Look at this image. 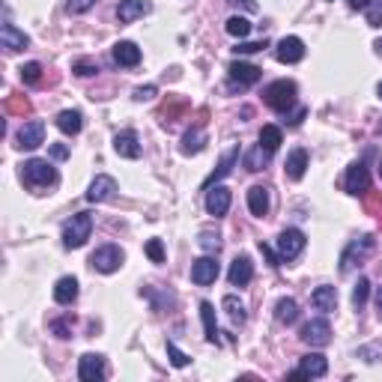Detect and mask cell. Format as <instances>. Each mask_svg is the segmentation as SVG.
I'll use <instances>...</instances> for the list:
<instances>
[{
  "label": "cell",
  "mask_w": 382,
  "mask_h": 382,
  "mask_svg": "<svg viewBox=\"0 0 382 382\" xmlns=\"http://www.w3.org/2000/svg\"><path fill=\"white\" fill-rule=\"evenodd\" d=\"M370 251H374V236L353 239V242H349V245H346V251L341 254V272H344V275H349V272H353V269L358 266V263H362V260L367 257Z\"/></svg>",
  "instance_id": "cell-4"
},
{
  "label": "cell",
  "mask_w": 382,
  "mask_h": 382,
  "mask_svg": "<svg viewBox=\"0 0 382 382\" xmlns=\"http://www.w3.org/2000/svg\"><path fill=\"white\" fill-rule=\"evenodd\" d=\"M78 376H81V382H102L105 376H108V370H105V358L96 356V353L81 356V362H78Z\"/></svg>",
  "instance_id": "cell-10"
},
{
  "label": "cell",
  "mask_w": 382,
  "mask_h": 382,
  "mask_svg": "<svg viewBox=\"0 0 382 382\" xmlns=\"http://www.w3.org/2000/svg\"><path fill=\"white\" fill-rule=\"evenodd\" d=\"M260 254L266 257V263H269L272 269H278V266H281V254H275V251L266 245V242H260Z\"/></svg>",
  "instance_id": "cell-44"
},
{
  "label": "cell",
  "mask_w": 382,
  "mask_h": 382,
  "mask_svg": "<svg viewBox=\"0 0 382 382\" xmlns=\"http://www.w3.org/2000/svg\"><path fill=\"white\" fill-rule=\"evenodd\" d=\"M326 370H328V362H326V356L320 353H311V356H305L302 362H299V370H296V379L305 376V379H320L326 376Z\"/></svg>",
  "instance_id": "cell-14"
},
{
  "label": "cell",
  "mask_w": 382,
  "mask_h": 382,
  "mask_svg": "<svg viewBox=\"0 0 382 382\" xmlns=\"http://www.w3.org/2000/svg\"><path fill=\"white\" fill-rule=\"evenodd\" d=\"M275 57L281 63H299L305 57V42L299 36H284L278 42V48H275Z\"/></svg>",
  "instance_id": "cell-15"
},
{
  "label": "cell",
  "mask_w": 382,
  "mask_h": 382,
  "mask_svg": "<svg viewBox=\"0 0 382 382\" xmlns=\"http://www.w3.org/2000/svg\"><path fill=\"white\" fill-rule=\"evenodd\" d=\"M93 6H96V0H66V9L72 15H84V13H90Z\"/></svg>",
  "instance_id": "cell-42"
},
{
  "label": "cell",
  "mask_w": 382,
  "mask_h": 382,
  "mask_svg": "<svg viewBox=\"0 0 382 382\" xmlns=\"http://www.w3.org/2000/svg\"><path fill=\"white\" fill-rule=\"evenodd\" d=\"M374 48H376V54L382 57V39H376V45H374Z\"/></svg>",
  "instance_id": "cell-52"
},
{
  "label": "cell",
  "mask_w": 382,
  "mask_h": 382,
  "mask_svg": "<svg viewBox=\"0 0 382 382\" xmlns=\"http://www.w3.org/2000/svg\"><path fill=\"white\" fill-rule=\"evenodd\" d=\"M18 72H21V81H24V84H36L42 78V66H39V63H27V66H21Z\"/></svg>",
  "instance_id": "cell-38"
},
{
  "label": "cell",
  "mask_w": 382,
  "mask_h": 382,
  "mask_svg": "<svg viewBox=\"0 0 382 382\" xmlns=\"http://www.w3.org/2000/svg\"><path fill=\"white\" fill-rule=\"evenodd\" d=\"M90 266L96 272H102V275H111L123 266V251L116 248V245H102L99 251H93V257H90Z\"/></svg>",
  "instance_id": "cell-7"
},
{
  "label": "cell",
  "mask_w": 382,
  "mask_h": 382,
  "mask_svg": "<svg viewBox=\"0 0 382 382\" xmlns=\"http://www.w3.org/2000/svg\"><path fill=\"white\" fill-rule=\"evenodd\" d=\"M248 209H251L254 218L269 215V191L263 185H251L248 188Z\"/></svg>",
  "instance_id": "cell-23"
},
{
  "label": "cell",
  "mask_w": 382,
  "mask_h": 382,
  "mask_svg": "<svg viewBox=\"0 0 382 382\" xmlns=\"http://www.w3.org/2000/svg\"><path fill=\"white\" fill-rule=\"evenodd\" d=\"M349 9H367L370 6V0H346Z\"/></svg>",
  "instance_id": "cell-50"
},
{
  "label": "cell",
  "mask_w": 382,
  "mask_h": 382,
  "mask_svg": "<svg viewBox=\"0 0 382 382\" xmlns=\"http://www.w3.org/2000/svg\"><path fill=\"white\" fill-rule=\"evenodd\" d=\"M266 48V42H239L236 48H233V54H257V51H263Z\"/></svg>",
  "instance_id": "cell-43"
},
{
  "label": "cell",
  "mask_w": 382,
  "mask_h": 382,
  "mask_svg": "<svg viewBox=\"0 0 382 382\" xmlns=\"http://www.w3.org/2000/svg\"><path fill=\"white\" fill-rule=\"evenodd\" d=\"M227 3H236L242 9H248V13H257V3H254V0H227Z\"/></svg>",
  "instance_id": "cell-48"
},
{
  "label": "cell",
  "mask_w": 382,
  "mask_h": 382,
  "mask_svg": "<svg viewBox=\"0 0 382 382\" xmlns=\"http://www.w3.org/2000/svg\"><path fill=\"white\" fill-rule=\"evenodd\" d=\"M150 9H153L150 0H120V6H116V18H120V24H132L135 18H144Z\"/></svg>",
  "instance_id": "cell-16"
},
{
  "label": "cell",
  "mask_w": 382,
  "mask_h": 382,
  "mask_svg": "<svg viewBox=\"0 0 382 382\" xmlns=\"http://www.w3.org/2000/svg\"><path fill=\"white\" fill-rule=\"evenodd\" d=\"M218 278V263L215 257H200L194 260V266H191V281H194L197 286H206Z\"/></svg>",
  "instance_id": "cell-17"
},
{
  "label": "cell",
  "mask_w": 382,
  "mask_h": 382,
  "mask_svg": "<svg viewBox=\"0 0 382 382\" xmlns=\"http://www.w3.org/2000/svg\"><path fill=\"white\" fill-rule=\"evenodd\" d=\"M204 144H206V135H204V129H188L185 135H183V150L185 155H197L200 150H204Z\"/></svg>",
  "instance_id": "cell-30"
},
{
  "label": "cell",
  "mask_w": 382,
  "mask_h": 382,
  "mask_svg": "<svg viewBox=\"0 0 382 382\" xmlns=\"http://www.w3.org/2000/svg\"><path fill=\"white\" fill-rule=\"evenodd\" d=\"M15 141H18V144H15L18 150H36V146L45 144V123H39V120L24 123V125L18 129Z\"/></svg>",
  "instance_id": "cell-8"
},
{
  "label": "cell",
  "mask_w": 382,
  "mask_h": 382,
  "mask_svg": "<svg viewBox=\"0 0 382 382\" xmlns=\"http://www.w3.org/2000/svg\"><path fill=\"white\" fill-rule=\"evenodd\" d=\"M269 150L263 144H257V146H251V150L245 153V171H251V174H260L263 167L269 165Z\"/></svg>",
  "instance_id": "cell-27"
},
{
  "label": "cell",
  "mask_w": 382,
  "mask_h": 382,
  "mask_svg": "<svg viewBox=\"0 0 382 382\" xmlns=\"http://www.w3.org/2000/svg\"><path fill=\"white\" fill-rule=\"evenodd\" d=\"M344 188L349 191V194H365V191H370V174H367V167L362 162H353L346 167Z\"/></svg>",
  "instance_id": "cell-9"
},
{
  "label": "cell",
  "mask_w": 382,
  "mask_h": 382,
  "mask_svg": "<svg viewBox=\"0 0 382 382\" xmlns=\"http://www.w3.org/2000/svg\"><path fill=\"white\" fill-rule=\"evenodd\" d=\"M236 158H239V150H230L224 158H221V165H218V171L215 174H212L209 179H206V183H204V188H212V185H218V179H224L227 174H230V167L233 165H236Z\"/></svg>",
  "instance_id": "cell-31"
},
{
  "label": "cell",
  "mask_w": 382,
  "mask_h": 382,
  "mask_svg": "<svg viewBox=\"0 0 382 382\" xmlns=\"http://www.w3.org/2000/svg\"><path fill=\"white\" fill-rule=\"evenodd\" d=\"M221 305H224V311H227V316L233 323H245V305H242L236 296H224V302Z\"/></svg>",
  "instance_id": "cell-33"
},
{
  "label": "cell",
  "mask_w": 382,
  "mask_h": 382,
  "mask_svg": "<svg viewBox=\"0 0 382 382\" xmlns=\"http://www.w3.org/2000/svg\"><path fill=\"white\" fill-rule=\"evenodd\" d=\"M200 248H204V251H209V254H218V248H221V236H218V233H212V230H204V233H200Z\"/></svg>",
  "instance_id": "cell-36"
},
{
  "label": "cell",
  "mask_w": 382,
  "mask_h": 382,
  "mask_svg": "<svg viewBox=\"0 0 382 382\" xmlns=\"http://www.w3.org/2000/svg\"><path fill=\"white\" fill-rule=\"evenodd\" d=\"M72 72H75V75H81V78H90V75H96V72H99V66H96V63H90V60H75V63H72Z\"/></svg>",
  "instance_id": "cell-41"
},
{
  "label": "cell",
  "mask_w": 382,
  "mask_h": 382,
  "mask_svg": "<svg viewBox=\"0 0 382 382\" xmlns=\"http://www.w3.org/2000/svg\"><path fill=\"white\" fill-rule=\"evenodd\" d=\"M81 125H84L81 111H60V114H57V129H60L63 135H78Z\"/></svg>",
  "instance_id": "cell-28"
},
{
  "label": "cell",
  "mask_w": 382,
  "mask_h": 382,
  "mask_svg": "<svg viewBox=\"0 0 382 382\" xmlns=\"http://www.w3.org/2000/svg\"><path fill=\"white\" fill-rule=\"evenodd\" d=\"M146 257H150L153 263H165V245H162V239H150V242H146Z\"/></svg>",
  "instance_id": "cell-39"
},
{
  "label": "cell",
  "mask_w": 382,
  "mask_h": 382,
  "mask_svg": "<svg viewBox=\"0 0 382 382\" xmlns=\"http://www.w3.org/2000/svg\"><path fill=\"white\" fill-rule=\"evenodd\" d=\"M153 96H155V87H153V84H146V87H137V90H135V99H137V102H150Z\"/></svg>",
  "instance_id": "cell-46"
},
{
  "label": "cell",
  "mask_w": 382,
  "mask_h": 382,
  "mask_svg": "<svg viewBox=\"0 0 382 382\" xmlns=\"http://www.w3.org/2000/svg\"><path fill=\"white\" fill-rule=\"evenodd\" d=\"M367 24L370 27H382V0H370V6H367Z\"/></svg>",
  "instance_id": "cell-40"
},
{
  "label": "cell",
  "mask_w": 382,
  "mask_h": 382,
  "mask_svg": "<svg viewBox=\"0 0 382 382\" xmlns=\"http://www.w3.org/2000/svg\"><path fill=\"white\" fill-rule=\"evenodd\" d=\"M379 176H382V158H379Z\"/></svg>",
  "instance_id": "cell-54"
},
{
  "label": "cell",
  "mask_w": 382,
  "mask_h": 382,
  "mask_svg": "<svg viewBox=\"0 0 382 382\" xmlns=\"http://www.w3.org/2000/svg\"><path fill=\"white\" fill-rule=\"evenodd\" d=\"M260 75H263V69H257V66H251V63H242V60H236V63H230L227 66V78H230V87L233 90H245V87H251V84H257L260 81Z\"/></svg>",
  "instance_id": "cell-6"
},
{
  "label": "cell",
  "mask_w": 382,
  "mask_h": 382,
  "mask_svg": "<svg viewBox=\"0 0 382 382\" xmlns=\"http://www.w3.org/2000/svg\"><path fill=\"white\" fill-rule=\"evenodd\" d=\"M0 45H3L6 51H24L30 45V36L24 33V30H18L15 24H6L0 27Z\"/></svg>",
  "instance_id": "cell-19"
},
{
  "label": "cell",
  "mask_w": 382,
  "mask_h": 382,
  "mask_svg": "<svg viewBox=\"0 0 382 382\" xmlns=\"http://www.w3.org/2000/svg\"><path fill=\"white\" fill-rule=\"evenodd\" d=\"M227 209H230V188H224V185L206 188V212L209 215L221 218V215H227Z\"/></svg>",
  "instance_id": "cell-13"
},
{
  "label": "cell",
  "mask_w": 382,
  "mask_h": 382,
  "mask_svg": "<svg viewBox=\"0 0 382 382\" xmlns=\"http://www.w3.org/2000/svg\"><path fill=\"white\" fill-rule=\"evenodd\" d=\"M90 233H93V215L90 212H78V215H72L66 224H63V245L69 251L81 248L84 242L90 239Z\"/></svg>",
  "instance_id": "cell-3"
},
{
  "label": "cell",
  "mask_w": 382,
  "mask_h": 382,
  "mask_svg": "<svg viewBox=\"0 0 382 382\" xmlns=\"http://www.w3.org/2000/svg\"><path fill=\"white\" fill-rule=\"evenodd\" d=\"M167 358H171L174 367H188V362H191V356H185L174 341H167Z\"/></svg>",
  "instance_id": "cell-37"
},
{
  "label": "cell",
  "mask_w": 382,
  "mask_h": 382,
  "mask_svg": "<svg viewBox=\"0 0 382 382\" xmlns=\"http://www.w3.org/2000/svg\"><path fill=\"white\" fill-rule=\"evenodd\" d=\"M305 171H307V153H305V150H293L290 155H286V165H284L286 179L299 183V179L305 176Z\"/></svg>",
  "instance_id": "cell-24"
},
{
  "label": "cell",
  "mask_w": 382,
  "mask_h": 382,
  "mask_svg": "<svg viewBox=\"0 0 382 382\" xmlns=\"http://www.w3.org/2000/svg\"><path fill=\"white\" fill-rule=\"evenodd\" d=\"M376 307H379V314H382V286L376 290Z\"/></svg>",
  "instance_id": "cell-51"
},
{
  "label": "cell",
  "mask_w": 382,
  "mask_h": 382,
  "mask_svg": "<svg viewBox=\"0 0 382 382\" xmlns=\"http://www.w3.org/2000/svg\"><path fill=\"white\" fill-rule=\"evenodd\" d=\"M200 320H204L206 341L218 346L221 337H218V323H215V307H212V302H200Z\"/></svg>",
  "instance_id": "cell-26"
},
{
  "label": "cell",
  "mask_w": 382,
  "mask_h": 382,
  "mask_svg": "<svg viewBox=\"0 0 382 382\" xmlns=\"http://www.w3.org/2000/svg\"><path fill=\"white\" fill-rule=\"evenodd\" d=\"M6 111L27 114V111H30V102H27V99H9V102H6Z\"/></svg>",
  "instance_id": "cell-45"
},
{
  "label": "cell",
  "mask_w": 382,
  "mask_h": 382,
  "mask_svg": "<svg viewBox=\"0 0 382 382\" xmlns=\"http://www.w3.org/2000/svg\"><path fill=\"white\" fill-rule=\"evenodd\" d=\"M21 179L33 194H45L51 185H57V171L45 158H30V162L21 165Z\"/></svg>",
  "instance_id": "cell-1"
},
{
  "label": "cell",
  "mask_w": 382,
  "mask_h": 382,
  "mask_svg": "<svg viewBox=\"0 0 382 382\" xmlns=\"http://www.w3.org/2000/svg\"><path fill=\"white\" fill-rule=\"evenodd\" d=\"M260 144L266 146L269 153H278V146H281V129H278V125H263V129H260Z\"/></svg>",
  "instance_id": "cell-32"
},
{
  "label": "cell",
  "mask_w": 382,
  "mask_h": 382,
  "mask_svg": "<svg viewBox=\"0 0 382 382\" xmlns=\"http://www.w3.org/2000/svg\"><path fill=\"white\" fill-rule=\"evenodd\" d=\"M275 320L284 323V326H290L299 320V305H296V299H278V305H275Z\"/></svg>",
  "instance_id": "cell-29"
},
{
  "label": "cell",
  "mask_w": 382,
  "mask_h": 382,
  "mask_svg": "<svg viewBox=\"0 0 382 382\" xmlns=\"http://www.w3.org/2000/svg\"><path fill=\"white\" fill-rule=\"evenodd\" d=\"M114 150H116V155H123V158H137V155H141V137H137L132 129L116 132Z\"/></svg>",
  "instance_id": "cell-18"
},
{
  "label": "cell",
  "mask_w": 382,
  "mask_h": 382,
  "mask_svg": "<svg viewBox=\"0 0 382 382\" xmlns=\"http://www.w3.org/2000/svg\"><path fill=\"white\" fill-rule=\"evenodd\" d=\"M78 299V281L72 278V275H66V278H60L54 284V302L57 305H72Z\"/></svg>",
  "instance_id": "cell-25"
},
{
  "label": "cell",
  "mask_w": 382,
  "mask_h": 382,
  "mask_svg": "<svg viewBox=\"0 0 382 382\" xmlns=\"http://www.w3.org/2000/svg\"><path fill=\"white\" fill-rule=\"evenodd\" d=\"M227 33L230 36H236V39H245L251 33V24H248V18H242V15H233L227 21Z\"/></svg>",
  "instance_id": "cell-34"
},
{
  "label": "cell",
  "mask_w": 382,
  "mask_h": 382,
  "mask_svg": "<svg viewBox=\"0 0 382 382\" xmlns=\"http://www.w3.org/2000/svg\"><path fill=\"white\" fill-rule=\"evenodd\" d=\"M227 278L233 286H245L251 278H254V266H251V260L242 254V257H236L230 263V272H227Z\"/></svg>",
  "instance_id": "cell-21"
},
{
  "label": "cell",
  "mask_w": 382,
  "mask_h": 382,
  "mask_svg": "<svg viewBox=\"0 0 382 382\" xmlns=\"http://www.w3.org/2000/svg\"><path fill=\"white\" fill-rule=\"evenodd\" d=\"M307 245V239H305V233L302 230H296V227H286L278 233V254H281V263L284 260H296L299 254L305 251Z\"/></svg>",
  "instance_id": "cell-5"
},
{
  "label": "cell",
  "mask_w": 382,
  "mask_h": 382,
  "mask_svg": "<svg viewBox=\"0 0 382 382\" xmlns=\"http://www.w3.org/2000/svg\"><path fill=\"white\" fill-rule=\"evenodd\" d=\"M114 63L116 66H125V69H132L141 63V48L135 45V42H116L114 45Z\"/></svg>",
  "instance_id": "cell-20"
},
{
  "label": "cell",
  "mask_w": 382,
  "mask_h": 382,
  "mask_svg": "<svg viewBox=\"0 0 382 382\" xmlns=\"http://www.w3.org/2000/svg\"><path fill=\"white\" fill-rule=\"evenodd\" d=\"M311 302H314V307H316V311H323V314H332L335 307H337V290H335V286H328V284L316 286V290L311 293Z\"/></svg>",
  "instance_id": "cell-22"
},
{
  "label": "cell",
  "mask_w": 382,
  "mask_h": 382,
  "mask_svg": "<svg viewBox=\"0 0 382 382\" xmlns=\"http://www.w3.org/2000/svg\"><path fill=\"white\" fill-rule=\"evenodd\" d=\"M51 155H54L57 162H63V158H69V146L66 144H54V146H51Z\"/></svg>",
  "instance_id": "cell-47"
},
{
  "label": "cell",
  "mask_w": 382,
  "mask_h": 382,
  "mask_svg": "<svg viewBox=\"0 0 382 382\" xmlns=\"http://www.w3.org/2000/svg\"><path fill=\"white\" fill-rule=\"evenodd\" d=\"M376 93H379V99H382V81H379V87H376Z\"/></svg>",
  "instance_id": "cell-53"
},
{
  "label": "cell",
  "mask_w": 382,
  "mask_h": 382,
  "mask_svg": "<svg viewBox=\"0 0 382 382\" xmlns=\"http://www.w3.org/2000/svg\"><path fill=\"white\" fill-rule=\"evenodd\" d=\"M263 102L269 105L272 111H278V114H286L296 105V84L293 81H272L266 90H263Z\"/></svg>",
  "instance_id": "cell-2"
},
{
  "label": "cell",
  "mask_w": 382,
  "mask_h": 382,
  "mask_svg": "<svg viewBox=\"0 0 382 382\" xmlns=\"http://www.w3.org/2000/svg\"><path fill=\"white\" fill-rule=\"evenodd\" d=\"M116 179L114 176H96L93 183H90V188H87V200L90 204H105V200H111L114 194H116Z\"/></svg>",
  "instance_id": "cell-12"
},
{
  "label": "cell",
  "mask_w": 382,
  "mask_h": 382,
  "mask_svg": "<svg viewBox=\"0 0 382 382\" xmlns=\"http://www.w3.org/2000/svg\"><path fill=\"white\" fill-rule=\"evenodd\" d=\"M305 114H307V111H305V108H299V111H296V114H293V116H290V120H286V123H290V125H299V123L305 120Z\"/></svg>",
  "instance_id": "cell-49"
},
{
  "label": "cell",
  "mask_w": 382,
  "mask_h": 382,
  "mask_svg": "<svg viewBox=\"0 0 382 382\" xmlns=\"http://www.w3.org/2000/svg\"><path fill=\"white\" fill-rule=\"evenodd\" d=\"M302 341L311 344V346H326L328 341H332V326H328V320H311V323H305Z\"/></svg>",
  "instance_id": "cell-11"
},
{
  "label": "cell",
  "mask_w": 382,
  "mask_h": 382,
  "mask_svg": "<svg viewBox=\"0 0 382 382\" xmlns=\"http://www.w3.org/2000/svg\"><path fill=\"white\" fill-rule=\"evenodd\" d=\"M367 296H370V281H367V278H358V281H356V286H353V305L358 307V311H362V307H365Z\"/></svg>",
  "instance_id": "cell-35"
}]
</instances>
